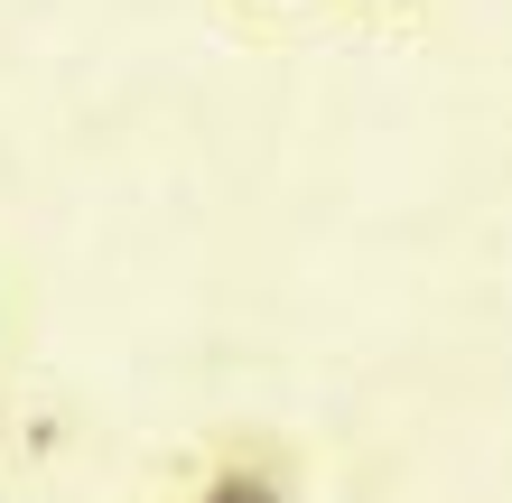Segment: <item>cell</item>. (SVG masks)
<instances>
[{"instance_id":"7a4b0ae2","label":"cell","mask_w":512,"mask_h":503,"mask_svg":"<svg viewBox=\"0 0 512 503\" xmlns=\"http://www.w3.org/2000/svg\"><path fill=\"white\" fill-rule=\"evenodd\" d=\"M252 10H261V19H298L308 0H252Z\"/></svg>"},{"instance_id":"3957f363","label":"cell","mask_w":512,"mask_h":503,"mask_svg":"<svg viewBox=\"0 0 512 503\" xmlns=\"http://www.w3.org/2000/svg\"><path fill=\"white\" fill-rule=\"evenodd\" d=\"M354 10H382V0H354Z\"/></svg>"},{"instance_id":"6da1fadb","label":"cell","mask_w":512,"mask_h":503,"mask_svg":"<svg viewBox=\"0 0 512 503\" xmlns=\"http://www.w3.org/2000/svg\"><path fill=\"white\" fill-rule=\"evenodd\" d=\"M187 503H289V457L280 448H233L187 485Z\"/></svg>"}]
</instances>
